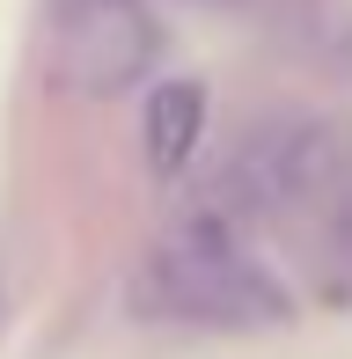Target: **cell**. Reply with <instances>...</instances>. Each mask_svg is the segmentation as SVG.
I'll return each instance as SVG.
<instances>
[{
	"mask_svg": "<svg viewBox=\"0 0 352 359\" xmlns=\"http://www.w3.org/2000/svg\"><path fill=\"white\" fill-rule=\"evenodd\" d=\"M140 301L154 316L176 323H205V330H250V323L286 316V301L271 293V279L235 250L228 235H176L169 250H154Z\"/></svg>",
	"mask_w": 352,
	"mask_h": 359,
	"instance_id": "1",
	"label": "cell"
},
{
	"mask_svg": "<svg viewBox=\"0 0 352 359\" xmlns=\"http://www.w3.org/2000/svg\"><path fill=\"white\" fill-rule=\"evenodd\" d=\"M198 125H205V95L191 88V81H176V88L154 95V110H147V154H154V169H184L191 147H198Z\"/></svg>",
	"mask_w": 352,
	"mask_h": 359,
	"instance_id": "3",
	"label": "cell"
},
{
	"mask_svg": "<svg viewBox=\"0 0 352 359\" xmlns=\"http://www.w3.org/2000/svg\"><path fill=\"white\" fill-rule=\"evenodd\" d=\"M52 37H59L67 81L74 88H95V95L140 81V67L154 59V22H147L140 0H59Z\"/></svg>",
	"mask_w": 352,
	"mask_h": 359,
	"instance_id": "2",
	"label": "cell"
}]
</instances>
